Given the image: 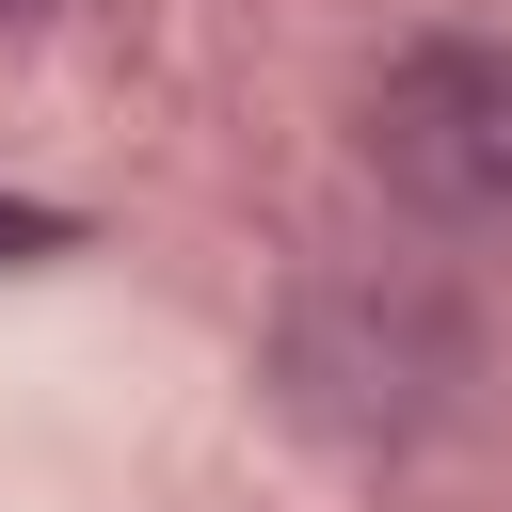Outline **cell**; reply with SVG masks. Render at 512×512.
Here are the masks:
<instances>
[{
  "mask_svg": "<svg viewBox=\"0 0 512 512\" xmlns=\"http://www.w3.org/2000/svg\"><path fill=\"white\" fill-rule=\"evenodd\" d=\"M368 176L416 224H512V48L448 32L416 64H384L368 96Z\"/></svg>",
  "mask_w": 512,
  "mask_h": 512,
  "instance_id": "1",
  "label": "cell"
},
{
  "mask_svg": "<svg viewBox=\"0 0 512 512\" xmlns=\"http://www.w3.org/2000/svg\"><path fill=\"white\" fill-rule=\"evenodd\" d=\"M32 240H64V208H16L0 192V256H32Z\"/></svg>",
  "mask_w": 512,
  "mask_h": 512,
  "instance_id": "2",
  "label": "cell"
},
{
  "mask_svg": "<svg viewBox=\"0 0 512 512\" xmlns=\"http://www.w3.org/2000/svg\"><path fill=\"white\" fill-rule=\"evenodd\" d=\"M16 16H32V0H0V32H16Z\"/></svg>",
  "mask_w": 512,
  "mask_h": 512,
  "instance_id": "3",
  "label": "cell"
}]
</instances>
